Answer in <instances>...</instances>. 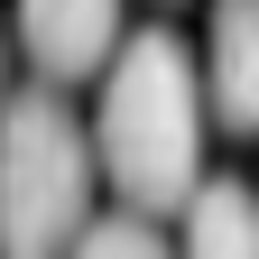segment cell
Segmentation results:
<instances>
[{"mask_svg":"<svg viewBox=\"0 0 259 259\" xmlns=\"http://www.w3.org/2000/svg\"><path fill=\"white\" fill-rule=\"evenodd\" d=\"M93 157L139 222L194 204V185H204V65L185 56L176 28H130L120 56L102 65Z\"/></svg>","mask_w":259,"mask_h":259,"instance_id":"cell-1","label":"cell"},{"mask_svg":"<svg viewBox=\"0 0 259 259\" xmlns=\"http://www.w3.org/2000/svg\"><path fill=\"white\" fill-rule=\"evenodd\" d=\"M93 222V139L56 93L0 102V259H74Z\"/></svg>","mask_w":259,"mask_h":259,"instance_id":"cell-2","label":"cell"},{"mask_svg":"<svg viewBox=\"0 0 259 259\" xmlns=\"http://www.w3.org/2000/svg\"><path fill=\"white\" fill-rule=\"evenodd\" d=\"M19 47L56 83H83L120 56V0H19Z\"/></svg>","mask_w":259,"mask_h":259,"instance_id":"cell-3","label":"cell"},{"mask_svg":"<svg viewBox=\"0 0 259 259\" xmlns=\"http://www.w3.org/2000/svg\"><path fill=\"white\" fill-rule=\"evenodd\" d=\"M204 120H222L232 139L259 130V0H213V28H204Z\"/></svg>","mask_w":259,"mask_h":259,"instance_id":"cell-4","label":"cell"},{"mask_svg":"<svg viewBox=\"0 0 259 259\" xmlns=\"http://www.w3.org/2000/svg\"><path fill=\"white\" fill-rule=\"evenodd\" d=\"M176 259H259V194L241 176H204L185 204V250Z\"/></svg>","mask_w":259,"mask_h":259,"instance_id":"cell-5","label":"cell"},{"mask_svg":"<svg viewBox=\"0 0 259 259\" xmlns=\"http://www.w3.org/2000/svg\"><path fill=\"white\" fill-rule=\"evenodd\" d=\"M74 259H176V250L157 241V222H139V213H102V222H83Z\"/></svg>","mask_w":259,"mask_h":259,"instance_id":"cell-6","label":"cell"},{"mask_svg":"<svg viewBox=\"0 0 259 259\" xmlns=\"http://www.w3.org/2000/svg\"><path fill=\"white\" fill-rule=\"evenodd\" d=\"M0 102H10V37H0Z\"/></svg>","mask_w":259,"mask_h":259,"instance_id":"cell-7","label":"cell"}]
</instances>
